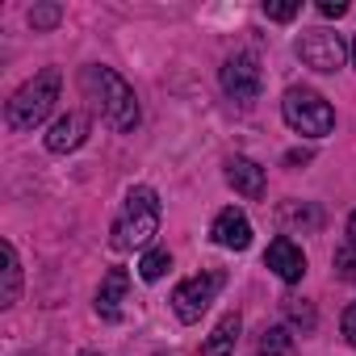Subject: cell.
<instances>
[{
	"label": "cell",
	"mask_w": 356,
	"mask_h": 356,
	"mask_svg": "<svg viewBox=\"0 0 356 356\" xmlns=\"http://www.w3.org/2000/svg\"><path fill=\"white\" fill-rule=\"evenodd\" d=\"M264 264H268V268H273L285 285H298V281L306 277V256H302V248H298L289 235H277V239L268 243Z\"/></svg>",
	"instance_id": "obj_8"
},
{
	"label": "cell",
	"mask_w": 356,
	"mask_h": 356,
	"mask_svg": "<svg viewBox=\"0 0 356 356\" xmlns=\"http://www.w3.org/2000/svg\"><path fill=\"white\" fill-rule=\"evenodd\" d=\"M227 181H231V189L235 193H243V197H264V168L256 163V159H248V155H235V159H227Z\"/></svg>",
	"instance_id": "obj_11"
},
{
	"label": "cell",
	"mask_w": 356,
	"mask_h": 356,
	"mask_svg": "<svg viewBox=\"0 0 356 356\" xmlns=\"http://www.w3.org/2000/svg\"><path fill=\"white\" fill-rule=\"evenodd\" d=\"M289 314H293L298 323H306V327H314V314H310V306H289Z\"/></svg>",
	"instance_id": "obj_22"
},
{
	"label": "cell",
	"mask_w": 356,
	"mask_h": 356,
	"mask_svg": "<svg viewBox=\"0 0 356 356\" xmlns=\"http://www.w3.org/2000/svg\"><path fill=\"white\" fill-rule=\"evenodd\" d=\"M84 84L101 97V113L113 130H134L138 126V97L113 67H88Z\"/></svg>",
	"instance_id": "obj_3"
},
{
	"label": "cell",
	"mask_w": 356,
	"mask_h": 356,
	"mask_svg": "<svg viewBox=\"0 0 356 356\" xmlns=\"http://www.w3.org/2000/svg\"><path fill=\"white\" fill-rule=\"evenodd\" d=\"M335 264H339V273H343V277H352V281H356V252H339V256H335Z\"/></svg>",
	"instance_id": "obj_21"
},
{
	"label": "cell",
	"mask_w": 356,
	"mask_h": 356,
	"mask_svg": "<svg viewBox=\"0 0 356 356\" xmlns=\"http://www.w3.org/2000/svg\"><path fill=\"white\" fill-rule=\"evenodd\" d=\"M168 268H172V256H168L163 248H147L143 260H138V277H143V281H159Z\"/></svg>",
	"instance_id": "obj_15"
},
{
	"label": "cell",
	"mask_w": 356,
	"mask_h": 356,
	"mask_svg": "<svg viewBox=\"0 0 356 356\" xmlns=\"http://www.w3.org/2000/svg\"><path fill=\"white\" fill-rule=\"evenodd\" d=\"M59 88H63L59 67H42L34 80H26V84L9 97V105H5L9 126H13V130H34V126H42V122L51 118L55 101H59Z\"/></svg>",
	"instance_id": "obj_1"
},
{
	"label": "cell",
	"mask_w": 356,
	"mask_h": 356,
	"mask_svg": "<svg viewBox=\"0 0 356 356\" xmlns=\"http://www.w3.org/2000/svg\"><path fill=\"white\" fill-rule=\"evenodd\" d=\"M256 352H260V356H289V331H285V327H264Z\"/></svg>",
	"instance_id": "obj_16"
},
{
	"label": "cell",
	"mask_w": 356,
	"mask_h": 356,
	"mask_svg": "<svg viewBox=\"0 0 356 356\" xmlns=\"http://www.w3.org/2000/svg\"><path fill=\"white\" fill-rule=\"evenodd\" d=\"M159 231V197L147 185H134L126 193V206L113 222V248L118 252H143Z\"/></svg>",
	"instance_id": "obj_2"
},
{
	"label": "cell",
	"mask_w": 356,
	"mask_h": 356,
	"mask_svg": "<svg viewBox=\"0 0 356 356\" xmlns=\"http://www.w3.org/2000/svg\"><path fill=\"white\" fill-rule=\"evenodd\" d=\"M210 239L218 243V248H227V252H243V248H252V222H248V214L243 210H222L218 218H214V227H210Z\"/></svg>",
	"instance_id": "obj_9"
},
{
	"label": "cell",
	"mask_w": 356,
	"mask_h": 356,
	"mask_svg": "<svg viewBox=\"0 0 356 356\" xmlns=\"http://www.w3.org/2000/svg\"><path fill=\"white\" fill-rule=\"evenodd\" d=\"M84 138H88V113H63V118L51 126V134H47V151L67 155V151H76Z\"/></svg>",
	"instance_id": "obj_10"
},
{
	"label": "cell",
	"mask_w": 356,
	"mask_h": 356,
	"mask_svg": "<svg viewBox=\"0 0 356 356\" xmlns=\"http://www.w3.org/2000/svg\"><path fill=\"white\" fill-rule=\"evenodd\" d=\"M239 331H243V318H239V310L222 314V323L214 327V335L202 343V356H231V352H235V339H239Z\"/></svg>",
	"instance_id": "obj_13"
},
{
	"label": "cell",
	"mask_w": 356,
	"mask_h": 356,
	"mask_svg": "<svg viewBox=\"0 0 356 356\" xmlns=\"http://www.w3.org/2000/svg\"><path fill=\"white\" fill-rule=\"evenodd\" d=\"M348 239H352V248H356V214L348 218Z\"/></svg>",
	"instance_id": "obj_23"
},
{
	"label": "cell",
	"mask_w": 356,
	"mask_h": 356,
	"mask_svg": "<svg viewBox=\"0 0 356 356\" xmlns=\"http://www.w3.org/2000/svg\"><path fill=\"white\" fill-rule=\"evenodd\" d=\"M343 339H348V343L356 348V302H352V306L343 310Z\"/></svg>",
	"instance_id": "obj_20"
},
{
	"label": "cell",
	"mask_w": 356,
	"mask_h": 356,
	"mask_svg": "<svg viewBox=\"0 0 356 356\" xmlns=\"http://www.w3.org/2000/svg\"><path fill=\"white\" fill-rule=\"evenodd\" d=\"M260 84H264V76H260L256 55H231V59L222 63V88H227V97H235L239 105H252V101L260 97Z\"/></svg>",
	"instance_id": "obj_7"
},
{
	"label": "cell",
	"mask_w": 356,
	"mask_h": 356,
	"mask_svg": "<svg viewBox=\"0 0 356 356\" xmlns=\"http://www.w3.org/2000/svg\"><path fill=\"white\" fill-rule=\"evenodd\" d=\"M80 356H101V352H80Z\"/></svg>",
	"instance_id": "obj_25"
},
{
	"label": "cell",
	"mask_w": 356,
	"mask_h": 356,
	"mask_svg": "<svg viewBox=\"0 0 356 356\" xmlns=\"http://www.w3.org/2000/svg\"><path fill=\"white\" fill-rule=\"evenodd\" d=\"M0 256H5V285H0V306H13L17 293H22V260H17V248L13 243H0Z\"/></svg>",
	"instance_id": "obj_14"
},
{
	"label": "cell",
	"mask_w": 356,
	"mask_h": 356,
	"mask_svg": "<svg viewBox=\"0 0 356 356\" xmlns=\"http://www.w3.org/2000/svg\"><path fill=\"white\" fill-rule=\"evenodd\" d=\"M59 17H63V5H34L30 9V26L34 30H55Z\"/></svg>",
	"instance_id": "obj_17"
},
{
	"label": "cell",
	"mask_w": 356,
	"mask_h": 356,
	"mask_svg": "<svg viewBox=\"0 0 356 356\" xmlns=\"http://www.w3.org/2000/svg\"><path fill=\"white\" fill-rule=\"evenodd\" d=\"M352 63H356V38H352Z\"/></svg>",
	"instance_id": "obj_24"
},
{
	"label": "cell",
	"mask_w": 356,
	"mask_h": 356,
	"mask_svg": "<svg viewBox=\"0 0 356 356\" xmlns=\"http://www.w3.org/2000/svg\"><path fill=\"white\" fill-rule=\"evenodd\" d=\"M281 113H285V126L306 138H327L335 130V109L314 88H289L281 101Z\"/></svg>",
	"instance_id": "obj_4"
},
{
	"label": "cell",
	"mask_w": 356,
	"mask_h": 356,
	"mask_svg": "<svg viewBox=\"0 0 356 356\" xmlns=\"http://www.w3.org/2000/svg\"><path fill=\"white\" fill-rule=\"evenodd\" d=\"M222 285H227V273H218V268L181 281V285L172 289V310H176V318H181V323H197V318L210 310V302L218 298Z\"/></svg>",
	"instance_id": "obj_5"
},
{
	"label": "cell",
	"mask_w": 356,
	"mask_h": 356,
	"mask_svg": "<svg viewBox=\"0 0 356 356\" xmlns=\"http://www.w3.org/2000/svg\"><path fill=\"white\" fill-rule=\"evenodd\" d=\"M298 13H302L298 0H264V17L268 22H293Z\"/></svg>",
	"instance_id": "obj_18"
},
{
	"label": "cell",
	"mask_w": 356,
	"mask_h": 356,
	"mask_svg": "<svg viewBox=\"0 0 356 356\" xmlns=\"http://www.w3.org/2000/svg\"><path fill=\"white\" fill-rule=\"evenodd\" d=\"M318 13L331 17V22H339V17L348 13V0H318Z\"/></svg>",
	"instance_id": "obj_19"
},
{
	"label": "cell",
	"mask_w": 356,
	"mask_h": 356,
	"mask_svg": "<svg viewBox=\"0 0 356 356\" xmlns=\"http://www.w3.org/2000/svg\"><path fill=\"white\" fill-rule=\"evenodd\" d=\"M293 51H298V59L306 63V67H314V72H339L343 67V59H348V47H343V38L335 34V30H302L298 34V42H293Z\"/></svg>",
	"instance_id": "obj_6"
},
{
	"label": "cell",
	"mask_w": 356,
	"mask_h": 356,
	"mask_svg": "<svg viewBox=\"0 0 356 356\" xmlns=\"http://www.w3.org/2000/svg\"><path fill=\"white\" fill-rule=\"evenodd\" d=\"M126 289H130V273H126V268H109V273H105V281H101V289H97V314L113 323V318L122 314L118 306H122Z\"/></svg>",
	"instance_id": "obj_12"
}]
</instances>
